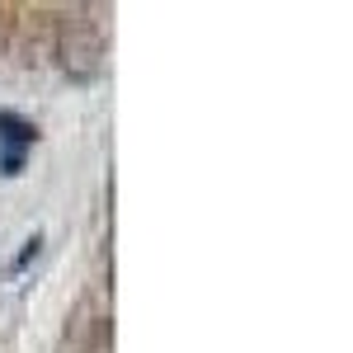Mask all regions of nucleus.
<instances>
[{"label":"nucleus","mask_w":353,"mask_h":353,"mask_svg":"<svg viewBox=\"0 0 353 353\" xmlns=\"http://www.w3.org/2000/svg\"><path fill=\"white\" fill-rule=\"evenodd\" d=\"M52 57L71 81H94L104 71V33H99V24L85 19V10H66L52 38Z\"/></svg>","instance_id":"f257e3e1"},{"label":"nucleus","mask_w":353,"mask_h":353,"mask_svg":"<svg viewBox=\"0 0 353 353\" xmlns=\"http://www.w3.org/2000/svg\"><path fill=\"white\" fill-rule=\"evenodd\" d=\"M33 141H38V128L28 123L24 113L0 109V170L10 179L24 174V161H28V151H33Z\"/></svg>","instance_id":"f03ea898"},{"label":"nucleus","mask_w":353,"mask_h":353,"mask_svg":"<svg viewBox=\"0 0 353 353\" xmlns=\"http://www.w3.org/2000/svg\"><path fill=\"white\" fill-rule=\"evenodd\" d=\"M38 245H43V236H38V231H33V236H28V241H24V254H19V259H14V269H24L28 259H33V254H38Z\"/></svg>","instance_id":"7ed1b4c3"}]
</instances>
